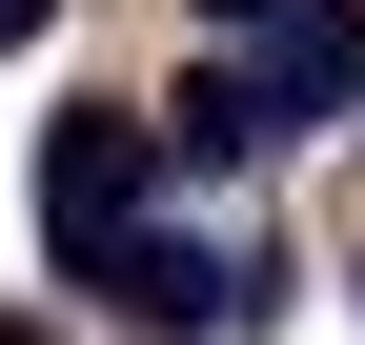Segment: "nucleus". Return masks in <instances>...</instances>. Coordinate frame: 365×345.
<instances>
[{
	"label": "nucleus",
	"instance_id": "f257e3e1",
	"mask_svg": "<svg viewBox=\"0 0 365 345\" xmlns=\"http://www.w3.org/2000/svg\"><path fill=\"white\" fill-rule=\"evenodd\" d=\"M264 244H203V224H122L102 264H81V305H122L143 345H203V325H264Z\"/></svg>",
	"mask_w": 365,
	"mask_h": 345
},
{
	"label": "nucleus",
	"instance_id": "f03ea898",
	"mask_svg": "<svg viewBox=\"0 0 365 345\" xmlns=\"http://www.w3.org/2000/svg\"><path fill=\"white\" fill-rule=\"evenodd\" d=\"M143 183H163V102H61L41 122V244H61V284L143 224Z\"/></svg>",
	"mask_w": 365,
	"mask_h": 345
},
{
	"label": "nucleus",
	"instance_id": "7ed1b4c3",
	"mask_svg": "<svg viewBox=\"0 0 365 345\" xmlns=\"http://www.w3.org/2000/svg\"><path fill=\"white\" fill-rule=\"evenodd\" d=\"M244 81H264L284 143H304V122H345V102H365V0H284V21L244 41Z\"/></svg>",
	"mask_w": 365,
	"mask_h": 345
},
{
	"label": "nucleus",
	"instance_id": "20e7f679",
	"mask_svg": "<svg viewBox=\"0 0 365 345\" xmlns=\"http://www.w3.org/2000/svg\"><path fill=\"white\" fill-rule=\"evenodd\" d=\"M284 122H264V81L244 61H182V102H163V163H264Z\"/></svg>",
	"mask_w": 365,
	"mask_h": 345
},
{
	"label": "nucleus",
	"instance_id": "39448f33",
	"mask_svg": "<svg viewBox=\"0 0 365 345\" xmlns=\"http://www.w3.org/2000/svg\"><path fill=\"white\" fill-rule=\"evenodd\" d=\"M264 21H284V0H203V41H264Z\"/></svg>",
	"mask_w": 365,
	"mask_h": 345
},
{
	"label": "nucleus",
	"instance_id": "423d86ee",
	"mask_svg": "<svg viewBox=\"0 0 365 345\" xmlns=\"http://www.w3.org/2000/svg\"><path fill=\"white\" fill-rule=\"evenodd\" d=\"M41 21H61V0H0V61H21V41H41Z\"/></svg>",
	"mask_w": 365,
	"mask_h": 345
}]
</instances>
